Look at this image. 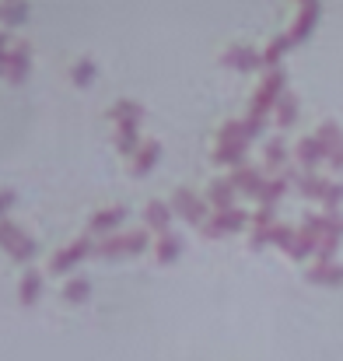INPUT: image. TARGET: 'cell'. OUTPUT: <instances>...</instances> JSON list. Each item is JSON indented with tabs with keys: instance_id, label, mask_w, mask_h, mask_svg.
<instances>
[{
	"instance_id": "7",
	"label": "cell",
	"mask_w": 343,
	"mask_h": 361,
	"mask_svg": "<svg viewBox=\"0 0 343 361\" xmlns=\"http://www.w3.org/2000/svg\"><path fill=\"white\" fill-rule=\"evenodd\" d=\"M249 221V214L242 211V207H228V211H218L214 218H207L200 228L207 232V235H221V232H235V228H242Z\"/></svg>"
},
{
	"instance_id": "27",
	"label": "cell",
	"mask_w": 343,
	"mask_h": 361,
	"mask_svg": "<svg viewBox=\"0 0 343 361\" xmlns=\"http://www.w3.org/2000/svg\"><path fill=\"white\" fill-rule=\"evenodd\" d=\"M70 78H74L77 85H88V81L95 78V63H92V56H81V60H74V67H70Z\"/></svg>"
},
{
	"instance_id": "22",
	"label": "cell",
	"mask_w": 343,
	"mask_h": 361,
	"mask_svg": "<svg viewBox=\"0 0 343 361\" xmlns=\"http://www.w3.org/2000/svg\"><path fill=\"white\" fill-rule=\"evenodd\" d=\"M154 252H158V259H175V256L182 252V235H175V232L158 235V242H154Z\"/></svg>"
},
{
	"instance_id": "2",
	"label": "cell",
	"mask_w": 343,
	"mask_h": 361,
	"mask_svg": "<svg viewBox=\"0 0 343 361\" xmlns=\"http://www.w3.org/2000/svg\"><path fill=\"white\" fill-rule=\"evenodd\" d=\"M28 63H32V46L4 32V74L11 81H18V78H25Z\"/></svg>"
},
{
	"instance_id": "8",
	"label": "cell",
	"mask_w": 343,
	"mask_h": 361,
	"mask_svg": "<svg viewBox=\"0 0 343 361\" xmlns=\"http://www.w3.org/2000/svg\"><path fill=\"white\" fill-rule=\"evenodd\" d=\"M273 228H277L273 207H270V204H259V207H256V214H252V225H249V239H252V245L270 242L273 239Z\"/></svg>"
},
{
	"instance_id": "21",
	"label": "cell",
	"mask_w": 343,
	"mask_h": 361,
	"mask_svg": "<svg viewBox=\"0 0 343 361\" xmlns=\"http://www.w3.org/2000/svg\"><path fill=\"white\" fill-rule=\"evenodd\" d=\"M137 140H140V137H137V120L116 123V144H119V151H137V147H140Z\"/></svg>"
},
{
	"instance_id": "17",
	"label": "cell",
	"mask_w": 343,
	"mask_h": 361,
	"mask_svg": "<svg viewBox=\"0 0 343 361\" xmlns=\"http://www.w3.org/2000/svg\"><path fill=\"white\" fill-rule=\"evenodd\" d=\"M287 46H291V35H287V32L270 35V39H266V46H263V63L273 71V67H277V60H280V53H284Z\"/></svg>"
},
{
	"instance_id": "10",
	"label": "cell",
	"mask_w": 343,
	"mask_h": 361,
	"mask_svg": "<svg viewBox=\"0 0 343 361\" xmlns=\"http://www.w3.org/2000/svg\"><path fill=\"white\" fill-rule=\"evenodd\" d=\"M319 11H323V4H319V0H305V4L298 7V14H294L291 28H284V32L291 35V42H294V39H301V35H308V32L316 28V18H319Z\"/></svg>"
},
{
	"instance_id": "16",
	"label": "cell",
	"mask_w": 343,
	"mask_h": 361,
	"mask_svg": "<svg viewBox=\"0 0 343 361\" xmlns=\"http://www.w3.org/2000/svg\"><path fill=\"white\" fill-rule=\"evenodd\" d=\"M158 154H161V140H154V137L140 140V147L133 151V172H147L158 161Z\"/></svg>"
},
{
	"instance_id": "23",
	"label": "cell",
	"mask_w": 343,
	"mask_h": 361,
	"mask_svg": "<svg viewBox=\"0 0 343 361\" xmlns=\"http://www.w3.org/2000/svg\"><path fill=\"white\" fill-rule=\"evenodd\" d=\"M92 295V281L85 277V274H77V277H70L67 284H63V298L67 302H85Z\"/></svg>"
},
{
	"instance_id": "20",
	"label": "cell",
	"mask_w": 343,
	"mask_h": 361,
	"mask_svg": "<svg viewBox=\"0 0 343 361\" xmlns=\"http://www.w3.org/2000/svg\"><path fill=\"white\" fill-rule=\"evenodd\" d=\"M106 113H109L116 123H123V120H140L144 106H140V102H133V99H116V102L109 106V109H106Z\"/></svg>"
},
{
	"instance_id": "15",
	"label": "cell",
	"mask_w": 343,
	"mask_h": 361,
	"mask_svg": "<svg viewBox=\"0 0 343 361\" xmlns=\"http://www.w3.org/2000/svg\"><path fill=\"white\" fill-rule=\"evenodd\" d=\"M245 147H249V140H214V158L231 161V169L245 165Z\"/></svg>"
},
{
	"instance_id": "1",
	"label": "cell",
	"mask_w": 343,
	"mask_h": 361,
	"mask_svg": "<svg viewBox=\"0 0 343 361\" xmlns=\"http://www.w3.org/2000/svg\"><path fill=\"white\" fill-rule=\"evenodd\" d=\"M284 92H287V71H284V67H273V71H266V74L259 78V85H256V92H252L249 109L266 113L270 106H277V102H280V95H284Z\"/></svg>"
},
{
	"instance_id": "12",
	"label": "cell",
	"mask_w": 343,
	"mask_h": 361,
	"mask_svg": "<svg viewBox=\"0 0 343 361\" xmlns=\"http://www.w3.org/2000/svg\"><path fill=\"white\" fill-rule=\"evenodd\" d=\"M172 204L168 200H147V207H144V221H147V228H158L161 235L168 232V225H172Z\"/></svg>"
},
{
	"instance_id": "6",
	"label": "cell",
	"mask_w": 343,
	"mask_h": 361,
	"mask_svg": "<svg viewBox=\"0 0 343 361\" xmlns=\"http://www.w3.org/2000/svg\"><path fill=\"white\" fill-rule=\"evenodd\" d=\"M95 249H99V242H92V239H77V242H70V245H60L56 252H49V267L53 270H63V267L77 263L81 256L95 252Z\"/></svg>"
},
{
	"instance_id": "31",
	"label": "cell",
	"mask_w": 343,
	"mask_h": 361,
	"mask_svg": "<svg viewBox=\"0 0 343 361\" xmlns=\"http://www.w3.org/2000/svg\"><path fill=\"white\" fill-rule=\"evenodd\" d=\"M28 7L25 4H4V18H21Z\"/></svg>"
},
{
	"instance_id": "32",
	"label": "cell",
	"mask_w": 343,
	"mask_h": 361,
	"mask_svg": "<svg viewBox=\"0 0 343 361\" xmlns=\"http://www.w3.org/2000/svg\"><path fill=\"white\" fill-rule=\"evenodd\" d=\"M11 204H14V190H4V193H0V207L7 211Z\"/></svg>"
},
{
	"instance_id": "5",
	"label": "cell",
	"mask_w": 343,
	"mask_h": 361,
	"mask_svg": "<svg viewBox=\"0 0 343 361\" xmlns=\"http://www.w3.org/2000/svg\"><path fill=\"white\" fill-rule=\"evenodd\" d=\"M147 245V228H133V232H116V235H109V239L99 242V252H126V249H144Z\"/></svg>"
},
{
	"instance_id": "14",
	"label": "cell",
	"mask_w": 343,
	"mask_h": 361,
	"mask_svg": "<svg viewBox=\"0 0 343 361\" xmlns=\"http://www.w3.org/2000/svg\"><path fill=\"white\" fill-rule=\"evenodd\" d=\"M308 277H312V281H323V284H340L343 263H337V259H312Z\"/></svg>"
},
{
	"instance_id": "25",
	"label": "cell",
	"mask_w": 343,
	"mask_h": 361,
	"mask_svg": "<svg viewBox=\"0 0 343 361\" xmlns=\"http://www.w3.org/2000/svg\"><path fill=\"white\" fill-rule=\"evenodd\" d=\"M294 116H298V95L287 88V92L280 95V102H277V120L287 126V123H294Z\"/></svg>"
},
{
	"instance_id": "19",
	"label": "cell",
	"mask_w": 343,
	"mask_h": 361,
	"mask_svg": "<svg viewBox=\"0 0 343 361\" xmlns=\"http://www.w3.org/2000/svg\"><path fill=\"white\" fill-rule=\"evenodd\" d=\"M284 190H287V176H266V183L259 186L256 200H259V204H270V207H273V200H277V197H280Z\"/></svg>"
},
{
	"instance_id": "18",
	"label": "cell",
	"mask_w": 343,
	"mask_h": 361,
	"mask_svg": "<svg viewBox=\"0 0 343 361\" xmlns=\"http://www.w3.org/2000/svg\"><path fill=\"white\" fill-rule=\"evenodd\" d=\"M123 218H126V207H123V204H113V207H102V211H95L88 225H92V228H116Z\"/></svg>"
},
{
	"instance_id": "11",
	"label": "cell",
	"mask_w": 343,
	"mask_h": 361,
	"mask_svg": "<svg viewBox=\"0 0 343 361\" xmlns=\"http://www.w3.org/2000/svg\"><path fill=\"white\" fill-rule=\"evenodd\" d=\"M225 60L235 63V67L252 71V67H259V63H263V49H256V46H249V42H231L228 49H225Z\"/></svg>"
},
{
	"instance_id": "28",
	"label": "cell",
	"mask_w": 343,
	"mask_h": 361,
	"mask_svg": "<svg viewBox=\"0 0 343 361\" xmlns=\"http://www.w3.org/2000/svg\"><path fill=\"white\" fill-rule=\"evenodd\" d=\"M316 133H319V137H323V140L330 144V151H333V147H340V144H343V130H340V126H337L333 120H323V123H319V130H316Z\"/></svg>"
},
{
	"instance_id": "24",
	"label": "cell",
	"mask_w": 343,
	"mask_h": 361,
	"mask_svg": "<svg viewBox=\"0 0 343 361\" xmlns=\"http://www.w3.org/2000/svg\"><path fill=\"white\" fill-rule=\"evenodd\" d=\"M39 291H42V274H39V270H25V274H21V284H18L21 302H32Z\"/></svg>"
},
{
	"instance_id": "9",
	"label": "cell",
	"mask_w": 343,
	"mask_h": 361,
	"mask_svg": "<svg viewBox=\"0 0 343 361\" xmlns=\"http://www.w3.org/2000/svg\"><path fill=\"white\" fill-rule=\"evenodd\" d=\"M228 179H231V186L235 190H245V193H259V186L266 183V172L259 169V165H235L228 172Z\"/></svg>"
},
{
	"instance_id": "3",
	"label": "cell",
	"mask_w": 343,
	"mask_h": 361,
	"mask_svg": "<svg viewBox=\"0 0 343 361\" xmlns=\"http://www.w3.org/2000/svg\"><path fill=\"white\" fill-rule=\"evenodd\" d=\"M172 207H175V214H182V218L193 221V225H204V221H207V197L197 193V190H189V186H175Z\"/></svg>"
},
{
	"instance_id": "30",
	"label": "cell",
	"mask_w": 343,
	"mask_h": 361,
	"mask_svg": "<svg viewBox=\"0 0 343 361\" xmlns=\"http://www.w3.org/2000/svg\"><path fill=\"white\" fill-rule=\"evenodd\" d=\"M340 200H343V183H330V190L323 193V204H326V207L333 211V207H337Z\"/></svg>"
},
{
	"instance_id": "13",
	"label": "cell",
	"mask_w": 343,
	"mask_h": 361,
	"mask_svg": "<svg viewBox=\"0 0 343 361\" xmlns=\"http://www.w3.org/2000/svg\"><path fill=\"white\" fill-rule=\"evenodd\" d=\"M207 200H211L218 211L238 207V204H235V186H231L228 176H221V179H211V186H207Z\"/></svg>"
},
{
	"instance_id": "4",
	"label": "cell",
	"mask_w": 343,
	"mask_h": 361,
	"mask_svg": "<svg viewBox=\"0 0 343 361\" xmlns=\"http://www.w3.org/2000/svg\"><path fill=\"white\" fill-rule=\"evenodd\" d=\"M294 154H298V161H301L305 169H316V161H326V158H330V144H326L319 133H305V137H298Z\"/></svg>"
},
{
	"instance_id": "26",
	"label": "cell",
	"mask_w": 343,
	"mask_h": 361,
	"mask_svg": "<svg viewBox=\"0 0 343 361\" xmlns=\"http://www.w3.org/2000/svg\"><path fill=\"white\" fill-rule=\"evenodd\" d=\"M263 158H266V165H280V161H287V144H284V137H270L266 147H263Z\"/></svg>"
},
{
	"instance_id": "29",
	"label": "cell",
	"mask_w": 343,
	"mask_h": 361,
	"mask_svg": "<svg viewBox=\"0 0 343 361\" xmlns=\"http://www.w3.org/2000/svg\"><path fill=\"white\" fill-rule=\"evenodd\" d=\"M273 242H280V245L291 252V249H294V242H298V228H291V225L277 221V228H273Z\"/></svg>"
}]
</instances>
